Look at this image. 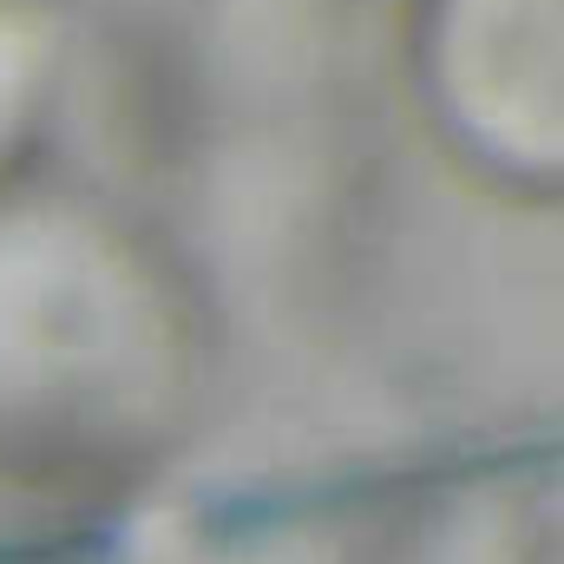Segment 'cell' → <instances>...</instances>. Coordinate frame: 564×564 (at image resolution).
I'll return each mask as SVG.
<instances>
[{
	"mask_svg": "<svg viewBox=\"0 0 564 564\" xmlns=\"http://www.w3.org/2000/svg\"><path fill=\"white\" fill-rule=\"evenodd\" d=\"M33 73H40V40L0 7V151L20 132V112L33 99Z\"/></svg>",
	"mask_w": 564,
	"mask_h": 564,
	"instance_id": "3",
	"label": "cell"
},
{
	"mask_svg": "<svg viewBox=\"0 0 564 564\" xmlns=\"http://www.w3.org/2000/svg\"><path fill=\"white\" fill-rule=\"evenodd\" d=\"M171 375L158 295L66 217L0 224V421L20 433H132Z\"/></svg>",
	"mask_w": 564,
	"mask_h": 564,
	"instance_id": "1",
	"label": "cell"
},
{
	"mask_svg": "<svg viewBox=\"0 0 564 564\" xmlns=\"http://www.w3.org/2000/svg\"><path fill=\"white\" fill-rule=\"evenodd\" d=\"M433 73L486 151L564 164V0H440Z\"/></svg>",
	"mask_w": 564,
	"mask_h": 564,
	"instance_id": "2",
	"label": "cell"
}]
</instances>
